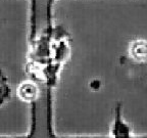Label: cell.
<instances>
[{"mask_svg":"<svg viewBox=\"0 0 147 138\" xmlns=\"http://www.w3.org/2000/svg\"><path fill=\"white\" fill-rule=\"evenodd\" d=\"M129 55L137 62H147V40L137 39L130 43Z\"/></svg>","mask_w":147,"mask_h":138,"instance_id":"1","label":"cell"},{"mask_svg":"<svg viewBox=\"0 0 147 138\" xmlns=\"http://www.w3.org/2000/svg\"><path fill=\"white\" fill-rule=\"evenodd\" d=\"M111 132H113V138H131V128L123 120L119 106L115 110V123H113Z\"/></svg>","mask_w":147,"mask_h":138,"instance_id":"2","label":"cell"},{"mask_svg":"<svg viewBox=\"0 0 147 138\" xmlns=\"http://www.w3.org/2000/svg\"><path fill=\"white\" fill-rule=\"evenodd\" d=\"M18 97L26 102H32L39 96V88L35 83L24 82L18 90Z\"/></svg>","mask_w":147,"mask_h":138,"instance_id":"3","label":"cell"}]
</instances>
